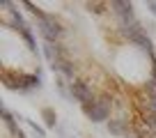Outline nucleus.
Wrapping results in <instances>:
<instances>
[{"instance_id": "1", "label": "nucleus", "mask_w": 156, "mask_h": 138, "mask_svg": "<svg viewBox=\"0 0 156 138\" xmlns=\"http://www.w3.org/2000/svg\"><path fill=\"white\" fill-rule=\"evenodd\" d=\"M80 111L87 115V120L92 124L108 122V120H112V113H115V97L110 92H101L97 94V99L92 103H83Z\"/></svg>"}, {"instance_id": "2", "label": "nucleus", "mask_w": 156, "mask_h": 138, "mask_svg": "<svg viewBox=\"0 0 156 138\" xmlns=\"http://www.w3.org/2000/svg\"><path fill=\"white\" fill-rule=\"evenodd\" d=\"M69 92H71V99H73V101H78L80 106H83V103H92L94 99H97L92 85H90L85 78L71 81V83H69Z\"/></svg>"}, {"instance_id": "3", "label": "nucleus", "mask_w": 156, "mask_h": 138, "mask_svg": "<svg viewBox=\"0 0 156 138\" xmlns=\"http://www.w3.org/2000/svg\"><path fill=\"white\" fill-rule=\"evenodd\" d=\"M0 81H2V85H5L7 90L23 94V71L12 69V67H2L0 69Z\"/></svg>"}, {"instance_id": "4", "label": "nucleus", "mask_w": 156, "mask_h": 138, "mask_svg": "<svg viewBox=\"0 0 156 138\" xmlns=\"http://www.w3.org/2000/svg\"><path fill=\"white\" fill-rule=\"evenodd\" d=\"M51 71H53L55 76H64L67 81H76L78 78V67L73 64L71 58H58L55 62L48 64Z\"/></svg>"}, {"instance_id": "5", "label": "nucleus", "mask_w": 156, "mask_h": 138, "mask_svg": "<svg viewBox=\"0 0 156 138\" xmlns=\"http://www.w3.org/2000/svg\"><path fill=\"white\" fill-rule=\"evenodd\" d=\"M106 129L110 131V136L126 138V136L133 133V122H131V120H122V118H115V115H112V120L106 122Z\"/></svg>"}, {"instance_id": "6", "label": "nucleus", "mask_w": 156, "mask_h": 138, "mask_svg": "<svg viewBox=\"0 0 156 138\" xmlns=\"http://www.w3.org/2000/svg\"><path fill=\"white\" fill-rule=\"evenodd\" d=\"M0 113H2V124H5V129L9 131L12 138H21V136H23V131L19 129V122H16L19 118H16V115L12 113L9 108H2Z\"/></svg>"}, {"instance_id": "7", "label": "nucleus", "mask_w": 156, "mask_h": 138, "mask_svg": "<svg viewBox=\"0 0 156 138\" xmlns=\"http://www.w3.org/2000/svg\"><path fill=\"white\" fill-rule=\"evenodd\" d=\"M41 69L37 71H23V94L32 92V90H39L41 88Z\"/></svg>"}, {"instance_id": "8", "label": "nucleus", "mask_w": 156, "mask_h": 138, "mask_svg": "<svg viewBox=\"0 0 156 138\" xmlns=\"http://www.w3.org/2000/svg\"><path fill=\"white\" fill-rule=\"evenodd\" d=\"M110 12L117 16V19H124V16L136 14V12H133V5L126 2V0H110Z\"/></svg>"}, {"instance_id": "9", "label": "nucleus", "mask_w": 156, "mask_h": 138, "mask_svg": "<svg viewBox=\"0 0 156 138\" xmlns=\"http://www.w3.org/2000/svg\"><path fill=\"white\" fill-rule=\"evenodd\" d=\"M19 37L23 39V44L28 46L30 53H34V55L39 58V49H37V39H34V34H32V28H30V25L21 28V30H19Z\"/></svg>"}, {"instance_id": "10", "label": "nucleus", "mask_w": 156, "mask_h": 138, "mask_svg": "<svg viewBox=\"0 0 156 138\" xmlns=\"http://www.w3.org/2000/svg\"><path fill=\"white\" fill-rule=\"evenodd\" d=\"M39 113H41V120H44L46 129H58V113H55V108H51V106H44Z\"/></svg>"}, {"instance_id": "11", "label": "nucleus", "mask_w": 156, "mask_h": 138, "mask_svg": "<svg viewBox=\"0 0 156 138\" xmlns=\"http://www.w3.org/2000/svg\"><path fill=\"white\" fill-rule=\"evenodd\" d=\"M85 9L90 12V14H94V16H101V14H106L108 9H110V2H85Z\"/></svg>"}, {"instance_id": "12", "label": "nucleus", "mask_w": 156, "mask_h": 138, "mask_svg": "<svg viewBox=\"0 0 156 138\" xmlns=\"http://www.w3.org/2000/svg\"><path fill=\"white\" fill-rule=\"evenodd\" d=\"M16 118H19L21 122H25V124H28V127L34 131V136H37V138H46V129L41 127V124H37L34 120H28V118H23V115H16Z\"/></svg>"}, {"instance_id": "13", "label": "nucleus", "mask_w": 156, "mask_h": 138, "mask_svg": "<svg viewBox=\"0 0 156 138\" xmlns=\"http://www.w3.org/2000/svg\"><path fill=\"white\" fill-rule=\"evenodd\" d=\"M41 53H44V58H46V62H55L58 60V51H55V44H41Z\"/></svg>"}, {"instance_id": "14", "label": "nucleus", "mask_w": 156, "mask_h": 138, "mask_svg": "<svg viewBox=\"0 0 156 138\" xmlns=\"http://www.w3.org/2000/svg\"><path fill=\"white\" fill-rule=\"evenodd\" d=\"M145 7L149 9V14H151V16H156V2H154V0H147Z\"/></svg>"}, {"instance_id": "15", "label": "nucleus", "mask_w": 156, "mask_h": 138, "mask_svg": "<svg viewBox=\"0 0 156 138\" xmlns=\"http://www.w3.org/2000/svg\"><path fill=\"white\" fill-rule=\"evenodd\" d=\"M21 138H25V133H23V136H21Z\"/></svg>"}]
</instances>
